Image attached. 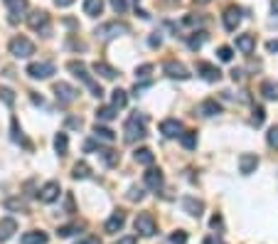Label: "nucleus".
Listing matches in <instances>:
<instances>
[{"label":"nucleus","instance_id":"obj_1","mask_svg":"<svg viewBox=\"0 0 278 244\" xmlns=\"http://www.w3.org/2000/svg\"><path fill=\"white\" fill-rule=\"evenodd\" d=\"M146 124H148V116H146V113H138V111L130 113L126 126H123V138H126V143H135V141L146 138V136H148Z\"/></svg>","mask_w":278,"mask_h":244},{"label":"nucleus","instance_id":"obj_2","mask_svg":"<svg viewBox=\"0 0 278 244\" xmlns=\"http://www.w3.org/2000/svg\"><path fill=\"white\" fill-rule=\"evenodd\" d=\"M67 69H69V72H72L76 79H81V82H84V84H86V87L94 92V96H96V99H101V96H104L101 84H99V82H96V79H94V76L86 72V64H84V62H76V59H72V62L67 64Z\"/></svg>","mask_w":278,"mask_h":244},{"label":"nucleus","instance_id":"obj_3","mask_svg":"<svg viewBox=\"0 0 278 244\" xmlns=\"http://www.w3.org/2000/svg\"><path fill=\"white\" fill-rule=\"evenodd\" d=\"M128 25L126 22H118V20H111V22H104V25H99L96 27V37L101 39V42H109V39H116L121 37V35H128Z\"/></svg>","mask_w":278,"mask_h":244},{"label":"nucleus","instance_id":"obj_4","mask_svg":"<svg viewBox=\"0 0 278 244\" xmlns=\"http://www.w3.org/2000/svg\"><path fill=\"white\" fill-rule=\"evenodd\" d=\"M27 25H30V30H35L39 35H50V30H52V25H50V15L44 13V10H32L30 15H27Z\"/></svg>","mask_w":278,"mask_h":244},{"label":"nucleus","instance_id":"obj_5","mask_svg":"<svg viewBox=\"0 0 278 244\" xmlns=\"http://www.w3.org/2000/svg\"><path fill=\"white\" fill-rule=\"evenodd\" d=\"M8 50H10V55L13 57H18V59H25V57H30V55H35V45L30 42L27 37H13L10 39V45H8Z\"/></svg>","mask_w":278,"mask_h":244},{"label":"nucleus","instance_id":"obj_6","mask_svg":"<svg viewBox=\"0 0 278 244\" xmlns=\"http://www.w3.org/2000/svg\"><path fill=\"white\" fill-rule=\"evenodd\" d=\"M133 227H135V232H138L141 237H153V234L158 232V225H155V220H153L150 212H141V215L135 217Z\"/></svg>","mask_w":278,"mask_h":244},{"label":"nucleus","instance_id":"obj_7","mask_svg":"<svg viewBox=\"0 0 278 244\" xmlns=\"http://www.w3.org/2000/svg\"><path fill=\"white\" fill-rule=\"evenodd\" d=\"M55 96H57L59 104H72V101H76V96H79V89H74V87L67 84V82H57Z\"/></svg>","mask_w":278,"mask_h":244},{"label":"nucleus","instance_id":"obj_8","mask_svg":"<svg viewBox=\"0 0 278 244\" xmlns=\"http://www.w3.org/2000/svg\"><path fill=\"white\" fill-rule=\"evenodd\" d=\"M163 72H165L170 79H180V82L190 79V72H187V67L182 64V62H177V59H167L165 64H163Z\"/></svg>","mask_w":278,"mask_h":244},{"label":"nucleus","instance_id":"obj_9","mask_svg":"<svg viewBox=\"0 0 278 244\" xmlns=\"http://www.w3.org/2000/svg\"><path fill=\"white\" fill-rule=\"evenodd\" d=\"M27 74L32 76V79H50V76L55 74V64L52 62H32L27 67Z\"/></svg>","mask_w":278,"mask_h":244},{"label":"nucleus","instance_id":"obj_10","mask_svg":"<svg viewBox=\"0 0 278 244\" xmlns=\"http://www.w3.org/2000/svg\"><path fill=\"white\" fill-rule=\"evenodd\" d=\"M59 192H62V185H59L57 180H50V183H44L42 190H39V200L50 205V202H55L57 197H59Z\"/></svg>","mask_w":278,"mask_h":244},{"label":"nucleus","instance_id":"obj_11","mask_svg":"<svg viewBox=\"0 0 278 244\" xmlns=\"http://www.w3.org/2000/svg\"><path fill=\"white\" fill-rule=\"evenodd\" d=\"M239 25H241V8H237V5L226 8V10H224V27H226L229 32H234Z\"/></svg>","mask_w":278,"mask_h":244},{"label":"nucleus","instance_id":"obj_12","mask_svg":"<svg viewBox=\"0 0 278 244\" xmlns=\"http://www.w3.org/2000/svg\"><path fill=\"white\" fill-rule=\"evenodd\" d=\"M197 74L202 76L204 82H219L222 79V72L209 62H197Z\"/></svg>","mask_w":278,"mask_h":244},{"label":"nucleus","instance_id":"obj_13","mask_svg":"<svg viewBox=\"0 0 278 244\" xmlns=\"http://www.w3.org/2000/svg\"><path fill=\"white\" fill-rule=\"evenodd\" d=\"M180 205H182V210H185L190 217H202V212H204V202H202V200H197V197H190V195H187V197H182V202H180Z\"/></svg>","mask_w":278,"mask_h":244},{"label":"nucleus","instance_id":"obj_14","mask_svg":"<svg viewBox=\"0 0 278 244\" xmlns=\"http://www.w3.org/2000/svg\"><path fill=\"white\" fill-rule=\"evenodd\" d=\"M259 168V155H254V153H241L239 155V170L244 175H251L254 170Z\"/></svg>","mask_w":278,"mask_h":244},{"label":"nucleus","instance_id":"obj_15","mask_svg":"<svg viewBox=\"0 0 278 244\" xmlns=\"http://www.w3.org/2000/svg\"><path fill=\"white\" fill-rule=\"evenodd\" d=\"M143 180H146V185H148L150 190H155V192L165 185V178H163V173L158 168H148V173L143 175Z\"/></svg>","mask_w":278,"mask_h":244},{"label":"nucleus","instance_id":"obj_16","mask_svg":"<svg viewBox=\"0 0 278 244\" xmlns=\"http://www.w3.org/2000/svg\"><path fill=\"white\" fill-rule=\"evenodd\" d=\"M160 133H163L165 138H177V136L182 133V124H180L177 118H165V121L160 124Z\"/></svg>","mask_w":278,"mask_h":244},{"label":"nucleus","instance_id":"obj_17","mask_svg":"<svg viewBox=\"0 0 278 244\" xmlns=\"http://www.w3.org/2000/svg\"><path fill=\"white\" fill-rule=\"evenodd\" d=\"M237 50H239L241 55H251V52L256 50V37H254V35H249V32L237 35Z\"/></svg>","mask_w":278,"mask_h":244},{"label":"nucleus","instance_id":"obj_18","mask_svg":"<svg viewBox=\"0 0 278 244\" xmlns=\"http://www.w3.org/2000/svg\"><path fill=\"white\" fill-rule=\"evenodd\" d=\"M197 113H200V116H204V118H209V116L222 113V106H219V101H217V99H204L202 104L197 106Z\"/></svg>","mask_w":278,"mask_h":244},{"label":"nucleus","instance_id":"obj_19","mask_svg":"<svg viewBox=\"0 0 278 244\" xmlns=\"http://www.w3.org/2000/svg\"><path fill=\"white\" fill-rule=\"evenodd\" d=\"M123 225H126V212H121V210H118V212H113L111 217H109V220H106V232H111V234H116V232H121V229H123Z\"/></svg>","mask_w":278,"mask_h":244},{"label":"nucleus","instance_id":"obj_20","mask_svg":"<svg viewBox=\"0 0 278 244\" xmlns=\"http://www.w3.org/2000/svg\"><path fill=\"white\" fill-rule=\"evenodd\" d=\"M15 232H18V222L13 217H3L0 220V242H8Z\"/></svg>","mask_w":278,"mask_h":244},{"label":"nucleus","instance_id":"obj_21","mask_svg":"<svg viewBox=\"0 0 278 244\" xmlns=\"http://www.w3.org/2000/svg\"><path fill=\"white\" fill-rule=\"evenodd\" d=\"M8 10H10V22H18L20 13L27 10V0H5Z\"/></svg>","mask_w":278,"mask_h":244},{"label":"nucleus","instance_id":"obj_22","mask_svg":"<svg viewBox=\"0 0 278 244\" xmlns=\"http://www.w3.org/2000/svg\"><path fill=\"white\" fill-rule=\"evenodd\" d=\"M91 67H94V72H96V74H101L104 79H116V76H118V72L113 69L111 64H106L104 59H96Z\"/></svg>","mask_w":278,"mask_h":244},{"label":"nucleus","instance_id":"obj_23","mask_svg":"<svg viewBox=\"0 0 278 244\" xmlns=\"http://www.w3.org/2000/svg\"><path fill=\"white\" fill-rule=\"evenodd\" d=\"M20 244H47V234H44V232H37V229L25 232L22 239H20Z\"/></svg>","mask_w":278,"mask_h":244},{"label":"nucleus","instance_id":"obj_24","mask_svg":"<svg viewBox=\"0 0 278 244\" xmlns=\"http://www.w3.org/2000/svg\"><path fill=\"white\" fill-rule=\"evenodd\" d=\"M84 13L89 18H99L104 13V0H84Z\"/></svg>","mask_w":278,"mask_h":244},{"label":"nucleus","instance_id":"obj_25","mask_svg":"<svg viewBox=\"0 0 278 244\" xmlns=\"http://www.w3.org/2000/svg\"><path fill=\"white\" fill-rule=\"evenodd\" d=\"M261 96L268 99V101H276L278 99V82H263V84H261Z\"/></svg>","mask_w":278,"mask_h":244},{"label":"nucleus","instance_id":"obj_26","mask_svg":"<svg viewBox=\"0 0 278 244\" xmlns=\"http://www.w3.org/2000/svg\"><path fill=\"white\" fill-rule=\"evenodd\" d=\"M133 158H135V163H141V166H153V160H155V155H153L150 148H138L133 153Z\"/></svg>","mask_w":278,"mask_h":244},{"label":"nucleus","instance_id":"obj_27","mask_svg":"<svg viewBox=\"0 0 278 244\" xmlns=\"http://www.w3.org/2000/svg\"><path fill=\"white\" fill-rule=\"evenodd\" d=\"M99 155L104 158V163H106L109 168L118 166V160H121V155H118L116 150H111V148H99Z\"/></svg>","mask_w":278,"mask_h":244},{"label":"nucleus","instance_id":"obj_28","mask_svg":"<svg viewBox=\"0 0 278 244\" xmlns=\"http://www.w3.org/2000/svg\"><path fill=\"white\" fill-rule=\"evenodd\" d=\"M94 136L99 138V141H104V143H113L116 141V136H113V131L111 129H106V126H94Z\"/></svg>","mask_w":278,"mask_h":244},{"label":"nucleus","instance_id":"obj_29","mask_svg":"<svg viewBox=\"0 0 278 244\" xmlns=\"http://www.w3.org/2000/svg\"><path fill=\"white\" fill-rule=\"evenodd\" d=\"M111 94H113L111 96V104H113V109H116V111H118V109H123V106L128 104V94H126L123 89H113Z\"/></svg>","mask_w":278,"mask_h":244},{"label":"nucleus","instance_id":"obj_30","mask_svg":"<svg viewBox=\"0 0 278 244\" xmlns=\"http://www.w3.org/2000/svg\"><path fill=\"white\" fill-rule=\"evenodd\" d=\"M55 150L59 155H67V150H69V138H67V133H57L55 136Z\"/></svg>","mask_w":278,"mask_h":244},{"label":"nucleus","instance_id":"obj_31","mask_svg":"<svg viewBox=\"0 0 278 244\" xmlns=\"http://www.w3.org/2000/svg\"><path fill=\"white\" fill-rule=\"evenodd\" d=\"M204 42H207V32H204V30H200V32H192V35H190V39H187L190 50H200Z\"/></svg>","mask_w":278,"mask_h":244},{"label":"nucleus","instance_id":"obj_32","mask_svg":"<svg viewBox=\"0 0 278 244\" xmlns=\"http://www.w3.org/2000/svg\"><path fill=\"white\" fill-rule=\"evenodd\" d=\"M89 175H91V168H89L84 160H81V163H76L74 168H72V178H76V180H86Z\"/></svg>","mask_w":278,"mask_h":244},{"label":"nucleus","instance_id":"obj_33","mask_svg":"<svg viewBox=\"0 0 278 244\" xmlns=\"http://www.w3.org/2000/svg\"><path fill=\"white\" fill-rule=\"evenodd\" d=\"M180 143H182V146H185L187 150L197 148V131H185V133H180Z\"/></svg>","mask_w":278,"mask_h":244},{"label":"nucleus","instance_id":"obj_34","mask_svg":"<svg viewBox=\"0 0 278 244\" xmlns=\"http://www.w3.org/2000/svg\"><path fill=\"white\" fill-rule=\"evenodd\" d=\"M96 118L99 121H113L116 118V109L113 106H99L96 109Z\"/></svg>","mask_w":278,"mask_h":244},{"label":"nucleus","instance_id":"obj_35","mask_svg":"<svg viewBox=\"0 0 278 244\" xmlns=\"http://www.w3.org/2000/svg\"><path fill=\"white\" fill-rule=\"evenodd\" d=\"M76 232H79V225H64V227L57 229L59 237H72V234H76Z\"/></svg>","mask_w":278,"mask_h":244},{"label":"nucleus","instance_id":"obj_36","mask_svg":"<svg viewBox=\"0 0 278 244\" xmlns=\"http://www.w3.org/2000/svg\"><path fill=\"white\" fill-rule=\"evenodd\" d=\"M266 141H268L271 148L278 150V126H271V131H268V136H266Z\"/></svg>","mask_w":278,"mask_h":244},{"label":"nucleus","instance_id":"obj_37","mask_svg":"<svg viewBox=\"0 0 278 244\" xmlns=\"http://www.w3.org/2000/svg\"><path fill=\"white\" fill-rule=\"evenodd\" d=\"M217 57H219L222 62H231L234 52H231V47H226V45H224V47H219V50H217Z\"/></svg>","mask_w":278,"mask_h":244},{"label":"nucleus","instance_id":"obj_38","mask_svg":"<svg viewBox=\"0 0 278 244\" xmlns=\"http://www.w3.org/2000/svg\"><path fill=\"white\" fill-rule=\"evenodd\" d=\"M150 72H153V64H141V67L135 69V76H138V79H148Z\"/></svg>","mask_w":278,"mask_h":244},{"label":"nucleus","instance_id":"obj_39","mask_svg":"<svg viewBox=\"0 0 278 244\" xmlns=\"http://www.w3.org/2000/svg\"><path fill=\"white\" fill-rule=\"evenodd\" d=\"M263 121H266V111H263L261 106H254V124H256V126H263Z\"/></svg>","mask_w":278,"mask_h":244},{"label":"nucleus","instance_id":"obj_40","mask_svg":"<svg viewBox=\"0 0 278 244\" xmlns=\"http://www.w3.org/2000/svg\"><path fill=\"white\" fill-rule=\"evenodd\" d=\"M170 242H172V244H185V242H187V234L182 232V229H177V232H172Z\"/></svg>","mask_w":278,"mask_h":244},{"label":"nucleus","instance_id":"obj_41","mask_svg":"<svg viewBox=\"0 0 278 244\" xmlns=\"http://www.w3.org/2000/svg\"><path fill=\"white\" fill-rule=\"evenodd\" d=\"M109 3H111V8L118 13V15H121V13H126V8H128V3H126V0H109Z\"/></svg>","mask_w":278,"mask_h":244},{"label":"nucleus","instance_id":"obj_42","mask_svg":"<svg viewBox=\"0 0 278 244\" xmlns=\"http://www.w3.org/2000/svg\"><path fill=\"white\" fill-rule=\"evenodd\" d=\"M0 99H3L8 106H13V104H15V96H13V92H10V89H0Z\"/></svg>","mask_w":278,"mask_h":244},{"label":"nucleus","instance_id":"obj_43","mask_svg":"<svg viewBox=\"0 0 278 244\" xmlns=\"http://www.w3.org/2000/svg\"><path fill=\"white\" fill-rule=\"evenodd\" d=\"M128 200H143V190H141V188H130L128 190Z\"/></svg>","mask_w":278,"mask_h":244},{"label":"nucleus","instance_id":"obj_44","mask_svg":"<svg viewBox=\"0 0 278 244\" xmlns=\"http://www.w3.org/2000/svg\"><path fill=\"white\" fill-rule=\"evenodd\" d=\"M5 207H10V210H25V202L22 200H8Z\"/></svg>","mask_w":278,"mask_h":244},{"label":"nucleus","instance_id":"obj_45","mask_svg":"<svg viewBox=\"0 0 278 244\" xmlns=\"http://www.w3.org/2000/svg\"><path fill=\"white\" fill-rule=\"evenodd\" d=\"M113 244H138V237H135V234H128V237H121L118 242H113Z\"/></svg>","mask_w":278,"mask_h":244},{"label":"nucleus","instance_id":"obj_46","mask_svg":"<svg viewBox=\"0 0 278 244\" xmlns=\"http://www.w3.org/2000/svg\"><path fill=\"white\" fill-rule=\"evenodd\" d=\"M76 244H101V239L99 237H94V234H89V237H84V239H79Z\"/></svg>","mask_w":278,"mask_h":244},{"label":"nucleus","instance_id":"obj_47","mask_svg":"<svg viewBox=\"0 0 278 244\" xmlns=\"http://www.w3.org/2000/svg\"><path fill=\"white\" fill-rule=\"evenodd\" d=\"M148 42H150V47H160V42H163V39H160V35H158V32H153Z\"/></svg>","mask_w":278,"mask_h":244},{"label":"nucleus","instance_id":"obj_48","mask_svg":"<svg viewBox=\"0 0 278 244\" xmlns=\"http://www.w3.org/2000/svg\"><path fill=\"white\" fill-rule=\"evenodd\" d=\"M67 126H69V129H81V118H74V116H72V118L67 121Z\"/></svg>","mask_w":278,"mask_h":244},{"label":"nucleus","instance_id":"obj_49","mask_svg":"<svg viewBox=\"0 0 278 244\" xmlns=\"http://www.w3.org/2000/svg\"><path fill=\"white\" fill-rule=\"evenodd\" d=\"M266 50H268V52H278V39H268V42H266Z\"/></svg>","mask_w":278,"mask_h":244},{"label":"nucleus","instance_id":"obj_50","mask_svg":"<svg viewBox=\"0 0 278 244\" xmlns=\"http://www.w3.org/2000/svg\"><path fill=\"white\" fill-rule=\"evenodd\" d=\"M209 225L214 227V229H217V227H222V217H219V215H214V217H212V222H209Z\"/></svg>","mask_w":278,"mask_h":244},{"label":"nucleus","instance_id":"obj_51","mask_svg":"<svg viewBox=\"0 0 278 244\" xmlns=\"http://www.w3.org/2000/svg\"><path fill=\"white\" fill-rule=\"evenodd\" d=\"M55 3L59 5V8H69V5H72L74 0H55Z\"/></svg>","mask_w":278,"mask_h":244},{"label":"nucleus","instance_id":"obj_52","mask_svg":"<svg viewBox=\"0 0 278 244\" xmlns=\"http://www.w3.org/2000/svg\"><path fill=\"white\" fill-rule=\"evenodd\" d=\"M204 244H222V239H217V237H207Z\"/></svg>","mask_w":278,"mask_h":244},{"label":"nucleus","instance_id":"obj_53","mask_svg":"<svg viewBox=\"0 0 278 244\" xmlns=\"http://www.w3.org/2000/svg\"><path fill=\"white\" fill-rule=\"evenodd\" d=\"M231 79H234V82H237V79H241V69H234V72H231Z\"/></svg>","mask_w":278,"mask_h":244},{"label":"nucleus","instance_id":"obj_54","mask_svg":"<svg viewBox=\"0 0 278 244\" xmlns=\"http://www.w3.org/2000/svg\"><path fill=\"white\" fill-rule=\"evenodd\" d=\"M271 8H273V13L278 15V0H273V3H271Z\"/></svg>","mask_w":278,"mask_h":244},{"label":"nucleus","instance_id":"obj_55","mask_svg":"<svg viewBox=\"0 0 278 244\" xmlns=\"http://www.w3.org/2000/svg\"><path fill=\"white\" fill-rule=\"evenodd\" d=\"M195 3H200V5H207V3H212V0H195Z\"/></svg>","mask_w":278,"mask_h":244},{"label":"nucleus","instance_id":"obj_56","mask_svg":"<svg viewBox=\"0 0 278 244\" xmlns=\"http://www.w3.org/2000/svg\"><path fill=\"white\" fill-rule=\"evenodd\" d=\"M167 3H177V0H167Z\"/></svg>","mask_w":278,"mask_h":244}]
</instances>
